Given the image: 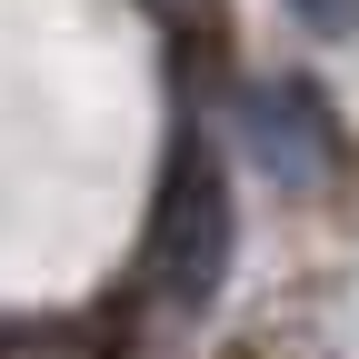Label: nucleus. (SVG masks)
I'll return each mask as SVG.
<instances>
[{
    "mask_svg": "<svg viewBox=\"0 0 359 359\" xmlns=\"http://www.w3.org/2000/svg\"><path fill=\"white\" fill-rule=\"evenodd\" d=\"M290 20H309V30H359V0H290Z\"/></svg>",
    "mask_w": 359,
    "mask_h": 359,
    "instance_id": "obj_3",
    "label": "nucleus"
},
{
    "mask_svg": "<svg viewBox=\"0 0 359 359\" xmlns=\"http://www.w3.org/2000/svg\"><path fill=\"white\" fill-rule=\"evenodd\" d=\"M230 240H240V219H230V180H219L210 150H180L170 180H160V210H150V280L170 309H210L219 280H230Z\"/></svg>",
    "mask_w": 359,
    "mask_h": 359,
    "instance_id": "obj_1",
    "label": "nucleus"
},
{
    "mask_svg": "<svg viewBox=\"0 0 359 359\" xmlns=\"http://www.w3.org/2000/svg\"><path fill=\"white\" fill-rule=\"evenodd\" d=\"M240 140L280 190H330V170H339V130H330L309 80H259L240 100Z\"/></svg>",
    "mask_w": 359,
    "mask_h": 359,
    "instance_id": "obj_2",
    "label": "nucleus"
}]
</instances>
